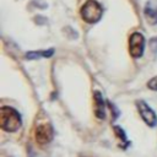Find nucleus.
I'll return each instance as SVG.
<instances>
[{
	"instance_id": "1",
	"label": "nucleus",
	"mask_w": 157,
	"mask_h": 157,
	"mask_svg": "<svg viewBox=\"0 0 157 157\" xmlns=\"http://www.w3.org/2000/svg\"><path fill=\"white\" fill-rule=\"evenodd\" d=\"M0 125L2 130L13 132L18 130L22 125V119L20 113L12 107H2L0 109Z\"/></svg>"
},
{
	"instance_id": "4",
	"label": "nucleus",
	"mask_w": 157,
	"mask_h": 157,
	"mask_svg": "<svg viewBox=\"0 0 157 157\" xmlns=\"http://www.w3.org/2000/svg\"><path fill=\"white\" fill-rule=\"evenodd\" d=\"M137 109L140 113V117L142 118V120L151 128L157 125V117L155 114V112L150 108V105L147 103H145L144 101H139L137 102Z\"/></svg>"
},
{
	"instance_id": "7",
	"label": "nucleus",
	"mask_w": 157,
	"mask_h": 157,
	"mask_svg": "<svg viewBox=\"0 0 157 157\" xmlns=\"http://www.w3.org/2000/svg\"><path fill=\"white\" fill-rule=\"evenodd\" d=\"M94 113H96V117L99 118V119H104L105 117V109H104V102H103V98H102V94L99 92H94Z\"/></svg>"
},
{
	"instance_id": "3",
	"label": "nucleus",
	"mask_w": 157,
	"mask_h": 157,
	"mask_svg": "<svg viewBox=\"0 0 157 157\" xmlns=\"http://www.w3.org/2000/svg\"><path fill=\"white\" fill-rule=\"evenodd\" d=\"M145 38L141 33L135 32L129 38V52L132 58H140L144 54Z\"/></svg>"
},
{
	"instance_id": "6",
	"label": "nucleus",
	"mask_w": 157,
	"mask_h": 157,
	"mask_svg": "<svg viewBox=\"0 0 157 157\" xmlns=\"http://www.w3.org/2000/svg\"><path fill=\"white\" fill-rule=\"evenodd\" d=\"M144 12L148 23L157 25V0H148L145 5Z\"/></svg>"
},
{
	"instance_id": "10",
	"label": "nucleus",
	"mask_w": 157,
	"mask_h": 157,
	"mask_svg": "<svg viewBox=\"0 0 157 157\" xmlns=\"http://www.w3.org/2000/svg\"><path fill=\"white\" fill-rule=\"evenodd\" d=\"M147 86H148V88H151V90H153V91H157V76L153 77V78H151V80L148 81Z\"/></svg>"
},
{
	"instance_id": "9",
	"label": "nucleus",
	"mask_w": 157,
	"mask_h": 157,
	"mask_svg": "<svg viewBox=\"0 0 157 157\" xmlns=\"http://www.w3.org/2000/svg\"><path fill=\"white\" fill-rule=\"evenodd\" d=\"M114 131H115V134H117V135H119V136H120V140H121L123 142H126L125 132L123 131V129H121L120 126H114Z\"/></svg>"
},
{
	"instance_id": "11",
	"label": "nucleus",
	"mask_w": 157,
	"mask_h": 157,
	"mask_svg": "<svg viewBox=\"0 0 157 157\" xmlns=\"http://www.w3.org/2000/svg\"><path fill=\"white\" fill-rule=\"evenodd\" d=\"M150 47H151V49H152L153 53H157V37H155V38L151 39V42H150Z\"/></svg>"
},
{
	"instance_id": "2",
	"label": "nucleus",
	"mask_w": 157,
	"mask_h": 157,
	"mask_svg": "<svg viewBox=\"0 0 157 157\" xmlns=\"http://www.w3.org/2000/svg\"><path fill=\"white\" fill-rule=\"evenodd\" d=\"M80 13H81V17L85 22L96 23L101 20V17L103 15V9H102L101 4H98L97 1L88 0L81 6Z\"/></svg>"
},
{
	"instance_id": "5",
	"label": "nucleus",
	"mask_w": 157,
	"mask_h": 157,
	"mask_svg": "<svg viewBox=\"0 0 157 157\" xmlns=\"http://www.w3.org/2000/svg\"><path fill=\"white\" fill-rule=\"evenodd\" d=\"M53 139V128L49 124H40L36 129V141L40 145L50 142Z\"/></svg>"
},
{
	"instance_id": "8",
	"label": "nucleus",
	"mask_w": 157,
	"mask_h": 157,
	"mask_svg": "<svg viewBox=\"0 0 157 157\" xmlns=\"http://www.w3.org/2000/svg\"><path fill=\"white\" fill-rule=\"evenodd\" d=\"M53 53H54V49H48V50H37V52H28L27 54H26V58L27 59H31V60H33V59H38V58H49V56H52L53 55Z\"/></svg>"
}]
</instances>
